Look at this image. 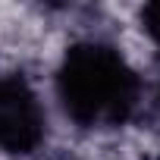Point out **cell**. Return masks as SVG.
<instances>
[{
  "label": "cell",
  "mask_w": 160,
  "mask_h": 160,
  "mask_svg": "<svg viewBox=\"0 0 160 160\" xmlns=\"http://www.w3.org/2000/svg\"><path fill=\"white\" fill-rule=\"evenodd\" d=\"M60 101L78 126H119L138 101V75L126 57L98 41L69 47L63 57L60 75Z\"/></svg>",
  "instance_id": "6da1fadb"
},
{
  "label": "cell",
  "mask_w": 160,
  "mask_h": 160,
  "mask_svg": "<svg viewBox=\"0 0 160 160\" xmlns=\"http://www.w3.org/2000/svg\"><path fill=\"white\" fill-rule=\"evenodd\" d=\"M44 141V110L22 75H0V151L32 154Z\"/></svg>",
  "instance_id": "7a4b0ae2"
},
{
  "label": "cell",
  "mask_w": 160,
  "mask_h": 160,
  "mask_svg": "<svg viewBox=\"0 0 160 160\" xmlns=\"http://www.w3.org/2000/svg\"><path fill=\"white\" fill-rule=\"evenodd\" d=\"M141 22H144V32L151 35V41L160 44V3H148L141 10Z\"/></svg>",
  "instance_id": "3957f363"
}]
</instances>
